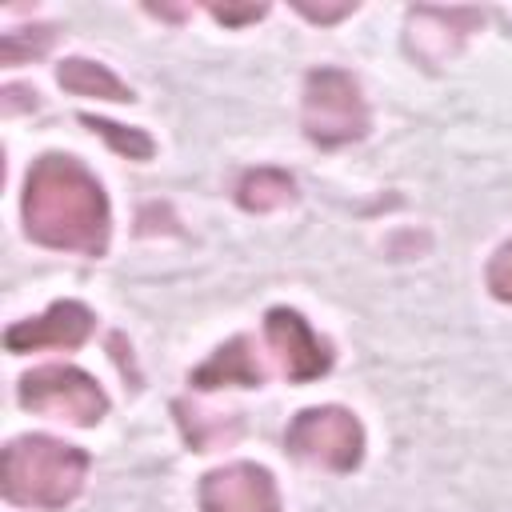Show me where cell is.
<instances>
[{"mask_svg":"<svg viewBox=\"0 0 512 512\" xmlns=\"http://www.w3.org/2000/svg\"><path fill=\"white\" fill-rule=\"evenodd\" d=\"M200 512H284V504L264 464L236 460L200 480Z\"/></svg>","mask_w":512,"mask_h":512,"instance_id":"52a82bcc","label":"cell"},{"mask_svg":"<svg viewBox=\"0 0 512 512\" xmlns=\"http://www.w3.org/2000/svg\"><path fill=\"white\" fill-rule=\"evenodd\" d=\"M20 216H24L28 240L44 248L80 252V256L108 252L112 208L96 172L84 168L76 156L44 152L40 160H32L24 176Z\"/></svg>","mask_w":512,"mask_h":512,"instance_id":"6da1fadb","label":"cell"},{"mask_svg":"<svg viewBox=\"0 0 512 512\" xmlns=\"http://www.w3.org/2000/svg\"><path fill=\"white\" fill-rule=\"evenodd\" d=\"M212 16H216V20H224V24H240V20H260V16H264V8H240V12L212 8Z\"/></svg>","mask_w":512,"mask_h":512,"instance_id":"9a60e30c","label":"cell"},{"mask_svg":"<svg viewBox=\"0 0 512 512\" xmlns=\"http://www.w3.org/2000/svg\"><path fill=\"white\" fill-rule=\"evenodd\" d=\"M88 452L56 436H16L0 460V488L8 504L60 512L72 504L88 476Z\"/></svg>","mask_w":512,"mask_h":512,"instance_id":"7a4b0ae2","label":"cell"},{"mask_svg":"<svg viewBox=\"0 0 512 512\" xmlns=\"http://www.w3.org/2000/svg\"><path fill=\"white\" fill-rule=\"evenodd\" d=\"M16 396H20V404L28 412H40V416H52V420H68V424H80V428L100 424L104 412H108L104 388L84 368H72V364L32 368L28 376H20V392Z\"/></svg>","mask_w":512,"mask_h":512,"instance_id":"5b68a950","label":"cell"},{"mask_svg":"<svg viewBox=\"0 0 512 512\" xmlns=\"http://www.w3.org/2000/svg\"><path fill=\"white\" fill-rule=\"evenodd\" d=\"M484 280H488V292H492L500 304H512V240H504V244L492 252Z\"/></svg>","mask_w":512,"mask_h":512,"instance_id":"4fadbf2b","label":"cell"},{"mask_svg":"<svg viewBox=\"0 0 512 512\" xmlns=\"http://www.w3.org/2000/svg\"><path fill=\"white\" fill-rule=\"evenodd\" d=\"M192 388L208 392V388H260L264 384V368L252 352V340L248 336H236L228 344H220L192 376H188Z\"/></svg>","mask_w":512,"mask_h":512,"instance_id":"9c48e42d","label":"cell"},{"mask_svg":"<svg viewBox=\"0 0 512 512\" xmlns=\"http://www.w3.org/2000/svg\"><path fill=\"white\" fill-rule=\"evenodd\" d=\"M92 132H100L120 156H128V160H148L152 152H156V144H152V136L148 132H140V128H120V124H112V120H96V116H80Z\"/></svg>","mask_w":512,"mask_h":512,"instance_id":"7c38bea8","label":"cell"},{"mask_svg":"<svg viewBox=\"0 0 512 512\" xmlns=\"http://www.w3.org/2000/svg\"><path fill=\"white\" fill-rule=\"evenodd\" d=\"M56 80L60 88L76 92V96H96V100H132V88L108 72L104 64L96 60H84V56H68L60 68H56Z\"/></svg>","mask_w":512,"mask_h":512,"instance_id":"30bf717a","label":"cell"},{"mask_svg":"<svg viewBox=\"0 0 512 512\" xmlns=\"http://www.w3.org/2000/svg\"><path fill=\"white\" fill-rule=\"evenodd\" d=\"M300 124H304V136L320 148H344L364 140L372 128V116L356 76L344 68H312L304 80Z\"/></svg>","mask_w":512,"mask_h":512,"instance_id":"3957f363","label":"cell"},{"mask_svg":"<svg viewBox=\"0 0 512 512\" xmlns=\"http://www.w3.org/2000/svg\"><path fill=\"white\" fill-rule=\"evenodd\" d=\"M264 340L280 360V372L296 384L320 380L332 368V344L312 332V324L296 308H268L264 312Z\"/></svg>","mask_w":512,"mask_h":512,"instance_id":"8992f818","label":"cell"},{"mask_svg":"<svg viewBox=\"0 0 512 512\" xmlns=\"http://www.w3.org/2000/svg\"><path fill=\"white\" fill-rule=\"evenodd\" d=\"M96 328V316L80 300H56L44 316L20 320L4 332L8 352H40V348H80Z\"/></svg>","mask_w":512,"mask_h":512,"instance_id":"ba28073f","label":"cell"},{"mask_svg":"<svg viewBox=\"0 0 512 512\" xmlns=\"http://www.w3.org/2000/svg\"><path fill=\"white\" fill-rule=\"evenodd\" d=\"M48 44H52V28H32V36H28V40H20L16 32H4L0 52H4V60H8V64H20L24 56H40Z\"/></svg>","mask_w":512,"mask_h":512,"instance_id":"5bb4252c","label":"cell"},{"mask_svg":"<svg viewBox=\"0 0 512 512\" xmlns=\"http://www.w3.org/2000/svg\"><path fill=\"white\" fill-rule=\"evenodd\" d=\"M296 200V184L280 168H248L236 184V204L244 212H276Z\"/></svg>","mask_w":512,"mask_h":512,"instance_id":"8fae6325","label":"cell"},{"mask_svg":"<svg viewBox=\"0 0 512 512\" xmlns=\"http://www.w3.org/2000/svg\"><path fill=\"white\" fill-rule=\"evenodd\" d=\"M284 448L304 464H320L328 472H356L364 460V424L340 404L304 408L288 424Z\"/></svg>","mask_w":512,"mask_h":512,"instance_id":"277c9868","label":"cell"}]
</instances>
